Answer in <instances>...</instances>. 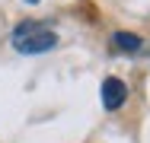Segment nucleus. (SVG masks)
I'll return each instance as SVG.
<instances>
[{
	"label": "nucleus",
	"instance_id": "f257e3e1",
	"mask_svg": "<svg viewBox=\"0 0 150 143\" xmlns=\"http://www.w3.org/2000/svg\"><path fill=\"white\" fill-rule=\"evenodd\" d=\"M54 45H58V35L42 22H19L13 29V48L23 54H42V51H51Z\"/></svg>",
	"mask_w": 150,
	"mask_h": 143
},
{
	"label": "nucleus",
	"instance_id": "f03ea898",
	"mask_svg": "<svg viewBox=\"0 0 150 143\" xmlns=\"http://www.w3.org/2000/svg\"><path fill=\"white\" fill-rule=\"evenodd\" d=\"M125 99H128V86L121 83L118 76H109V80H102V108H109V111H118L121 105H125Z\"/></svg>",
	"mask_w": 150,
	"mask_h": 143
},
{
	"label": "nucleus",
	"instance_id": "7ed1b4c3",
	"mask_svg": "<svg viewBox=\"0 0 150 143\" xmlns=\"http://www.w3.org/2000/svg\"><path fill=\"white\" fill-rule=\"evenodd\" d=\"M112 41H115L118 51H141V38H137L134 32H115Z\"/></svg>",
	"mask_w": 150,
	"mask_h": 143
},
{
	"label": "nucleus",
	"instance_id": "20e7f679",
	"mask_svg": "<svg viewBox=\"0 0 150 143\" xmlns=\"http://www.w3.org/2000/svg\"><path fill=\"white\" fill-rule=\"evenodd\" d=\"M26 3H38V0H26Z\"/></svg>",
	"mask_w": 150,
	"mask_h": 143
}]
</instances>
